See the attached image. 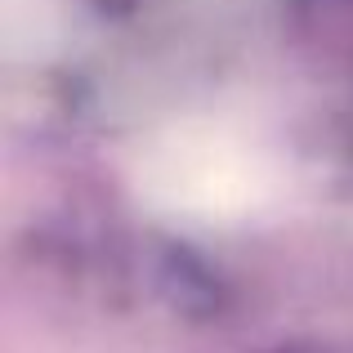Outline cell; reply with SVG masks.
<instances>
[{"instance_id":"cell-1","label":"cell","mask_w":353,"mask_h":353,"mask_svg":"<svg viewBox=\"0 0 353 353\" xmlns=\"http://www.w3.org/2000/svg\"><path fill=\"white\" fill-rule=\"evenodd\" d=\"M148 188L174 210L192 215H237L268 192V165L250 143L224 130H174L152 152Z\"/></svg>"}]
</instances>
